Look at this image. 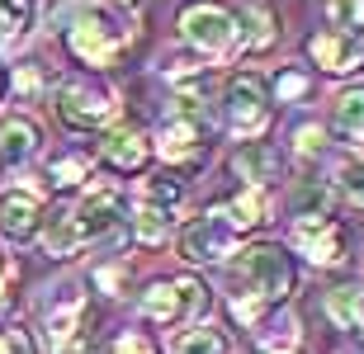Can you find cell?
Segmentation results:
<instances>
[{"mask_svg": "<svg viewBox=\"0 0 364 354\" xmlns=\"http://www.w3.org/2000/svg\"><path fill=\"white\" fill-rule=\"evenodd\" d=\"M294 288V265L279 245H246L237 255V293H256L260 302H284Z\"/></svg>", "mask_w": 364, "mask_h": 354, "instance_id": "6da1fadb", "label": "cell"}, {"mask_svg": "<svg viewBox=\"0 0 364 354\" xmlns=\"http://www.w3.org/2000/svg\"><path fill=\"white\" fill-rule=\"evenodd\" d=\"M180 33H185V43L203 48L208 57H228L242 43V19L232 10H223V5H213V0H194V5L180 10Z\"/></svg>", "mask_w": 364, "mask_h": 354, "instance_id": "7a4b0ae2", "label": "cell"}, {"mask_svg": "<svg viewBox=\"0 0 364 354\" xmlns=\"http://www.w3.org/2000/svg\"><path fill=\"white\" fill-rule=\"evenodd\" d=\"M57 114H62L67 128L90 133V128H105L119 114V99H114V90H105V85H95V81H67L57 90Z\"/></svg>", "mask_w": 364, "mask_h": 354, "instance_id": "3957f363", "label": "cell"}, {"mask_svg": "<svg viewBox=\"0 0 364 354\" xmlns=\"http://www.w3.org/2000/svg\"><path fill=\"white\" fill-rule=\"evenodd\" d=\"M67 43H71V52L81 57L85 67H109V62L123 52L128 33H123V28L114 24L109 14H81V19L71 24Z\"/></svg>", "mask_w": 364, "mask_h": 354, "instance_id": "277c9868", "label": "cell"}, {"mask_svg": "<svg viewBox=\"0 0 364 354\" xmlns=\"http://www.w3.org/2000/svg\"><path fill=\"white\" fill-rule=\"evenodd\" d=\"M223 104H228V128L242 137V142H251V137L265 133V123H270V99H265V85H260L256 76H237V81L228 85Z\"/></svg>", "mask_w": 364, "mask_h": 354, "instance_id": "5b68a950", "label": "cell"}, {"mask_svg": "<svg viewBox=\"0 0 364 354\" xmlns=\"http://www.w3.org/2000/svg\"><path fill=\"white\" fill-rule=\"evenodd\" d=\"M294 245L312 265H341V260H346V232H341V222H331L326 213L298 218L294 222Z\"/></svg>", "mask_w": 364, "mask_h": 354, "instance_id": "8992f818", "label": "cell"}, {"mask_svg": "<svg viewBox=\"0 0 364 354\" xmlns=\"http://www.w3.org/2000/svg\"><path fill=\"white\" fill-rule=\"evenodd\" d=\"M180 255H185L189 265H213V260L232 255V227L218 218V213L189 222L185 232H180Z\"/></svg>", "mask_w": 364, "mask_h": 354, "instance_id": "52a82bcc", "label": "cell"}, {"mask_svg": "<svg viewBox=\"0 0 364 354\" xmlns=\"http://www.w3.org/2000/svg\"><path fill=\"white\" fill-rule=\"evenodd\" d=\"M85 321V298L71 284H62L43 307V331H48V345L62 350V345H76V331Z\"/></svg>", "mask_w": 364, "mask_h": 354, "instance_id": "ba28073f", "label": "cell"}, {"mask_svg": "<svg viewBox=\"0 0 364 354\" xmlns=\"http://www.w3.org/2000/svg\"><path fill=\"white\" fill-rule=\"evenodd\" d=\"M308 57L322 71H331V76H350V71L364 67V43L331 28V33H317V38L308 43Z\"/></svg>", "mask_w": 364, "mask_h": 354, "instance_id": "9c48e42d", "label": "cell"}, {"mask_svg": "<svg viewBox=\"0 0 364 354\" xmlns=\"http://www.w3.org/2000/svg\"><path fill=\"white\" fill-rule=\"evenodd\" d=\"M123 218H128V208H123V199H119L114 189H95V194H85V204L76 208V222H81V236H85V241L114 236Z\"/></svg>", "mask_w": 364, "mask_h": 354, "instance_id": "30bf717a", "label": "cell"}, {"mask_svg": "<svg viewBox=\"0 0 364 354\" xmlns=\"http://www.w3.org/2000/svg\"><path fill=\"white\" fill-rule=\"evenodd\" d=\"M203 147V128L199 114H176L171 123H161V137H156V151L166 161H194Z\"/></svg>", "mask_w": 364, "mask_h": 354, "instance_id": "8fae6325", "label": "cell"}, {"mask_svg": "<svg viewBox=\"0 0 364 354\" xmlns=\"http://www.w3.org/2000/svg\"><path fill=\"white\" fill-rule=\"evenodd\" d=\"M0 232L14 236V241H28L38 232V194H28V189L0 194Z\"/></svg>", "mask_w": 364, "mask_h": 354, "instance_id": "7c38bea8", "label": "cell"}, {"mask_svg": "<svg viewBox=\"0 0 364 354\" xmlns=\"http://www.w3.org/2000/svg\"><path fill=\"white\" fill-rule=\"evenodd\" d=\"M232 170L246 179V184H256V189H265L274 175H279V156H274V147L270 142H242V151L232 156Z\"/></svg>", "mask_w": 364, "mask_h": 354, "instance_id": "4fadbf2b", "label": "cell"}, {"mask_svg": "<svg viewBox=\"0 0 364 354\" xmlns=\"http://www.w3.org/2000/svg\"><path fill=\"white\" fill-rule=\"evenodd\" d=\"M147 137L133 133V128H114V133L100 142V156H105L114 170H142L147 165Z\"/></svg>", "mask_w": 364, "mask_h": 354, "instance_id": "5bb4252c", "label": "cell"}, {"mask_svg": "<svg viewBox=\"0 0 364 354\" xmlns=\"http://www.w3.org/2000/svg\"><path fill=\"white\" fill-rule=\"evenodd\" d=\"M218 218L228 222L232 232H251V227H260V222L270 218V194L256 189V184H246L228 208H218Z\"/></svg>", "mask_w": 364, "mask_h": 354, "instance_id": "9a60e30c", "label": "cell"}, {"mask_svg": "<svg viewBox=\"0 0 364 354\" xmlns=\"http://www.w3.org/2000/svg\"><path fill=\"white\" fill-rule=\"evenodd\" d=\"M43 147V133H38V123H28V118H5L0 123V161H28L33 151Z\"/></svg>", "mask_w": 364, "mask_h": 354, "instance_id": "2e32d148", "label": "cell"}, {"mask_svg": "<svg viewBox=\"0 0 364 354\" xmlns=\"http://www.w3.org/2000/svg\"><path fill=\"white\" fill-rule=\"evenodd\" d=\"M43 245H48V255H71L76 245H85L81 222H76V208H57L53 218L43 222Z\"/></svg>", "mask_w": 364, "mask_h": 354, "instance_id": "e0dca14e", "label": "cell"}, {"mask_svg": "<svg viewBox=\"0 0 364 354\" xmlns=\"http://www.w3.org/2000/svg\"><path fill=\"white\" fill-rule=\"evenodd\" d=\"M336 133L364 151V85L355 90H341L336 95Z\"/></svg>", "mask_w": 364, "mask_h": 354, "instance_id": "ac0fdd59", "label": "cell"}, {"mask_svg": "<svg viewBox=\"0 0 364 354\" xmlns=\"http://www.w3.org/2000/svg\"><path fill=\"white\" fill-rule=\"evenodd\" d=\"M326 312L336 316L346 331H364V288L360 284H341L326 293Z\"/></svg>", "mask_w": 364, "mask_h": 354, "instance_id": "d6986e66", "label": "cell"}, {"mask_svg": "<svg viewBox=\"0 0 364 354\" xmlns=\"http://www.w3.org/2000/svg\"><path fill=\"white\" fill-rule=\"evenodd\" d=\"M171 354H232V341L213 326H194L171 341Z\"/></svg>", "mask_w": 364, "mask_h": 354, "instance_id": "ffe728a7", "label": "cell"}, {"mask_svg": "<svg viewBox=\"0 0 364 354\" xmlns=\"http://www.w3.org/2000/svg\"><path fill=\"white\" fill-rule=\"evenodd\" d=\"M171 222H176V213L171 208H156V204H142L133 218V232L142 245H161L166 236H171Z\"/></svg>", "mask_w": 364, "mask_h": 354, "instance_id": "44dd1931", "label": "cell"}, {"mask_svg": "<svg viewBox=\"0 0 364 354\" xmlns=\"http://www.w3.org/2000/svg\"><path fill=\"white\" fill-rule=\"evenodd\" d=\"M142 312L151 321H180V298H176V279L171 284H151L147 298H142Z\"/></svg>", "mask_w": 364, "mask_h": 354, "instance_id": "7402d4cb", "label": "cell"}, {"mask_svg": "<svg viewBox=\"0 0 364 354\" xmlns=\"http://www.w3.org/2000/svg\"><path fill=\"white\" fill-rule=\"evenodd\" d=\"M294 341H298V321H294V312H279V316H270L265 326H260V345L265 350H294Z\"/></svg>", "mask_w": 364, "mask_h": 354, "instance_id": "603a6c76", "label": "cell"}, {"mask_svg": "<svg viewBox=\"0 0 364 354\" xmlns=\"http://www.w3.org/2000/svg\"><path fill=\"white\" fill-rule=\"evenodd\" d=\"M180 199H185V189H180L176 179H166V175H156V179L142 184V204H156V208H171V213H176Z\"/></svg>", "mask_w": 364, "mask_h": 354, "instance_id": "cb8c5ba5", "label": "cell"}, {"mask_svg": "<svg viewBox=\"0 0 364 354\" xmlns=\"http://www.w3.org/2000/svg\"><path fill=\"white\" fill-rule=\"evenodd\" d=\"M28 28V0H0V43L24 38Z\"/></svg>", "mask_w": 364, "mask_h": 354, "instance_id": "d4e9b609", "label": "cell"}, {"mask_svg": "<svg viewBox=\"0 0 364 354\" xmlns=\"http://www.w3.org/2000/svg\"><path fill=\"white\" fill-rule=\"evenodd\" d=\"M176 298H180V316H203L208 312V288L199 279H176Z\"/></svg>", "mask_w": 364, "mask_h": 354, "instance_id": "484cf974", "label": "cell"}, {"mask_svg": "<svg viewBox=\"0 0 364 354\" xmlns=\"http://www.w3.org/2000/svg\"><path fill=\"white\" fill-rule=\"evenodd\" d=\"M326 204H331V184H303L298 189V218H317V213H326Z\"/></svg>", "mask_w": 364, "mask_h": 354, "instance_id": "4316f807", "label": "cell"}, {"mask_svg": "<svg viewBox=\"0 0 364 354\" xmlns=\"http://www.w3.org/2000/svg\"><path fill=\"white\" fill-rule=\"evenodd\" d=\"M246 24H251V38H246L251 48H270V43H274V19L265 10H251V14H246Z\"/></svg>", "mask_w": 364, "mask_h": 354, "instance_id": "83f0119b", "label": "cell"}, {"mask_svg": "<svg viewBox=\"0 0 364 354\" xmlns=\"http://www.w3.org/2000/svg\"><path fill=\"white\" fill-rule=\"evenodd\" d=\"M336 179H341V194H346L355 208H364V165H346Z\"/></svg>", "mask_w": 364, "mask_h": 354, "instance_id": "f1b7e54d", "label": "cell"}, {"mask_svg": "<svg viewBox=\"0 0 364 354\" xmlns=\"http://www.w3.org/2000/svg\"><path fill=\"white\" fill-rule=\"evenodd\" d=\"M85 175H90V165H85L81 156H67V161L53 165V184H81Z\"/></svg>", "mask_w": 364, "mask_h": 354, "instance_id": "f546056e", "label": "cell"}, {"mask_svg": "<svg viewBox=\"0 0 364 354\" xmlns=\"http://www.w3.org/2000/svg\"><path fill=\"white\" fill-rule=\"evenodd\" d=\"M331 14H336L341 24L364 28V0H331Z\"/></svg>", "mask_w": 364, "mask_h": 354, "instance_id": "4dcf8cb0", "label": "cell"}, {"mask_svg": "<svg viewBox=\"0 0 364 354\" xmlns=\"http://www.w3.org/2000/svg\"><path fill=\"white\" fill-rule=\"evenodd\" d=\"M294 142H298V156H317V151H322V128H317V123H308V128H298L294 133Z\"/></svg>", "mask_w": 364, "mask_h": 354, "instance_id": "1f68e13d", "label": "cell"}, {"mask_svg": "<svg viewBox=\"0 0 364 354\" xmlns=\"http://www.w3.org/2000/svg\"><path fill=\"white\" fill-rule=\"evenodd\" d=\"M0 354H33V341L24 331H0Z\"/></svg>", "mask_w": 364, "mask_h": 354, "instance_id": "d6a6232c", "label": "cell"}, {"mask_svg": "<svg viewBox=\"0 0 364 354\" xmlns=\"http://www.w3.org/2000/svg\"><path fill=\"white\" fill-rule=\"evenodd\" d=\"M114 354H156V350H151V341H147V336L128 331V336H123V341L114 345Z\"/></svg>", "mask_w": 364, "mask_h": 354, "instance_id": "836d02e7", "label": "cell"}, {"mask_svg": "<svg viewBox=\"0 0 364 354\" xmlns=\"http://www.w3.org/2000/svg\"><path fill=\"white\" fill-rule=\"evenodd\" d=\"M274 90H279V99H298L303 90H308V81H303L298 71H289V76H279V85H274Z\"/></svg>", "mask_w": 364, "mask_h": 354, "instance_id": "e575fe53", "label": "cell"}, {"mask_svg": "<svg viewBox=\"0 0 364 354\" xmlns=\"http://www.w3.org/2000/svg\"><path fill=\"white\" fill-rule=\"evenodd\" d=\"M14 85H19V95H33L43 85V71H33V67H19V76H14Z\"/></svg>", "mask_w": 364, "mask_h": 354, "instance_id": "d590c367", "label": "cell"}, {"mask_svg": "<svg viewBox=\"0 0 364 354\" xmlns=\"http://www.w3.org/2000/svg\"><path fill=\"white\" fill-rule=\"evenodd\" d=\"M95 279H100L105 288H114V293H119V288H123V279H128V270H100Z\"/></svg>", "mask_w": 364, "mask_h": 354, "instance_id": "8d00e7d4", "label": "cell"}, {"mask_svg": "<svg viewBox=\"0 0 364 354\" xmlns=\"http://www.w3.org/2000/svg\"><path fill=\"white\" fill-rule=\"evenodd\" d=\"M53 354H81V350H76V345H62V350H53Z\"/></svg>", "mask_w": 364, "mask_h": 354, "instance_id": "74e56055", "label": "cell"}, {"mask_svg": "<svg viewBox=\"0 0 364 354\" xmlns=\"http://www.w3.org/2000/svg\"><path fill=\"white\" fill-rule=\"evenodd\" d=\"M0 279H5V250H0Z\"/></svg>", "mask_w": 364, "mask_h": 354, "instance_id": "f35d334b", "label": "cell"}, {"mask_svg": "<svg viewBox=\"0 0 364 354\" xmlns=\"http://www.w3.org/2000/svg\"><path fill=\"white\" fill-rule=\"evenodd\" d=\"M274 354H294V350H274Z\"/></svg>", "mask_w": 364, "mask_h": 354, "instance_id": "ab89813d", "label": "cell"}]
</instances>
